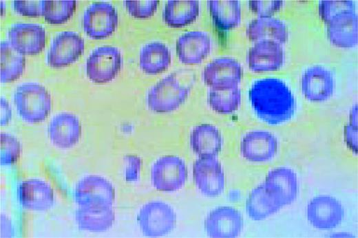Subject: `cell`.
Wrapping results in <instances>:
<instances>
[{
  "instance_id": "30bf717a",
  "label": "cell",
  "mask_w": 358,
  "mask_h": 238,
  "mask_svg": "<svg viewBox=\"0 0 358 238\" xmlns=\"http://www.w3.org/2000/svg\"><path fill=\"white\" fill-rule=\"evenodd\" d=\"M194 183L204 196L215 197L224 190V173L216 157L198 158L193 164Z\"/></svg>"
},
{
  "instance_id": "8fae6325",
  "label": "cell",
  "mask_w": 358,
  "mask_h": 238,
  "mask_svg": "<svg viewBox=\"0 0 358 238\" xmlns=\"http://www.w3.org/2000/svg\"><path fill=\"white\" fill-rule=\"evenodd\" d=\"M118 22L115 8L107 2L92 3L87 8L83 17L85 32L94 39H101L112 35Z\"/></svg>"
},
{
  "instance_id": "ac0fdd59",
  "label": "cell",
  "mask_w": 358,
  "mask_h": 238,
  "mask_svg": "<svg viewBox=\"0 0 358 238\" xmlns=\"http://www.w3.org/2000/svg\"><path fill=\"white\" fill-rule=\"evenodd\" d=\"M263 183L284 207L292 204L297 197L298 179L295 172L288 167L279 166L271 169Z\"/></svg>"
},
{
  "instance_id": "6da1fadb",
  "label": "cell",
  "mask_w": 358,
  "mask_h": 238,
  "mask_svg": "<svg viewBox=\"0 0 358 238\" xmlns=\"http://www.w3.org/2000/svg\"><path fill=\"white\" fill-rule=\"evenodd\" d=\"M249 101L257 117L269 125H280L295 115L296 100L289 86L277 78L256 80L249 91Z\"/></svg>"
},
{
  "instance_id": "ffe728a7",
  "label": "cell",
  "mask_w": 358,
  "mask_h": 238,
  "mask_svg": "<svg viewBox=\"0 0 358 238\" xmlns=\"http://www.w3.org/2000/svg\"><path fill=\"white\" fill-rule=\"evenodd\" d=\"M48 132L53 145L60 149L74 146L81 136V125L78 118L71 113L63 112L50 120Z\"/></svg>"
},
{
  "instance_id": "277c9868",
  "label": "cell",
  "mask_w": 358,
  "mask_h": 238,
  "mask_svg": "<svg viewBox=\"0 0 358 238\" xmlns=\"http://www.w3.org/2000/svg\"><path fill=\"white\" fill-rule=\"evenodd\" d=\"M176 214L173 208L162 201L144 204L138 214V222L147 237H158L171 232L176 224Z\"/></svg>"
},
{
  "instance_id": "7402d4cb",
  "label": "cell",
  "mask_w": 358,
  "mask_h": 238,
  "mask_svg": "<svg viewBox=\"0 0 358 238\" xmlns=\"http://www.w3.org/2000/svg\"><path fill=\"white\" fill-rule=\"evenodd\" d=\"M330 42L340 48L355 47L358 42V19L355 11L342 12L327 23Z\"/></svg>"
},
{
  "instance_id": "484cf974",
  "label": "cell",
  "mask_w": 358,
  "mask_h": 238,
  "mask_svg": "<svg viewBox=\"0 0 358 238\" xmlns=\"http://www.w3.org/2000/svg\"><path fill=\"white\" fill-rule=\"evenodd\" d=\"M169 48L163 43L152 41L144 45L139 53V66L148 74H157L167 70L171 65Z\"/></svg>"
},
{
  "instance_id": "9c48e42d",
  "label": "cell",
  "mask_w": 358,
  "mask_h": 238,
  "mask_svg": "<svg viewBox=\"0 0 358 238\" xmlns=\"http://www.w3.org/2000/svg\"><path fill=\"white\" fill-rule=\"evenodd\" d=\"M74 198L79 206H110L115 200L113 185L98 175H88L76 186Z\"/></svg>"
},
{
  "instance_id": "8992f818",
  "label": "cell",
  "mask_w": 358,
  "mask_h": 238,
  "mask_svg": "<svg viewBox=\"0 0 358 238\" xmlns=\"http://www.w3.org/2000/svg\"><path fill=\"white\" fill-rule=\"evenodd\" d=\"M121 65V53L117 47L100 46L94 49L87 59V76L95 83H108L115 78Z\"/></svg>"
},
{
  "instance_id": "603a6c76",
  "label": "cell",
  "mask_w": 358,
  "mask_h": 238,
  "mask_svg": "<svg viewBox=\"0 0 358 238\" xmlns=\"http://www.w3.org/2000/svg\"><path fill=\"white\" fill-rule=\"evenodd\" d=\"M189 143L193 152L198 158L217 157L222 149L223 139L215 126L201 124L192 129Z\"/></svg>"
},
{
  "instance_id": "7a4b0ae2",
  "label": "cell",
  "mask_w": 358,
  "mask_h": 238,
  "mask_svg": "<svg viewBox=\"0 0 358 238\" xmlns=\"http://www.w3.org/2000/svg\"><path fill=\"white\" fill-rule=\"evenodd\" d=\"M14 102L20 117L29 123L45 120L52 107L48 90L43 85L36 83L19 85L14 94Z\"/></svg>"
},
{
  "instance_id": "4316f807",
  "label": "cell",
  "mask_w": 358,
  "mask_h": 238,
  "mask_svg": "<svg viewBox=\"0 0 358 238\" xmlns=\"http://www.w3.org/2000/svg\"><path fill=\"white\" fill-rule=\"evenodd\" d=\"M80 229L89 232H103L113 225L114 211L110 206H80L76 212Z\"/></svg>"
},
{
  "instance_id": "9a60e30c",
  "label": "cell",
  "mask_w": 358,
  "mask_h": 238,
  "mask_svg": "<svg viewBox=\"0 0 358 238\" xmlns=\"http://www.w3.org/2000/svg\"><path fill=\"white\" fill-rule=\"evenodd\" d=\"M84 41L77 33L64 31L52 41L47 54V63L59 68L74 63L83 53Z\"/></svg>"
},
{
  "instance_id": "e575fe53",
  "label": "cell",
  "mask_w": 358,
  "mask_h": 238,
  "mask_svg": "<svg viewBox=\"0 0 358 238\" xmlns=\"http://www.w3.org/2000/svg\"><path fill=\"white\" fill-rule=\"evenodd\" d=\"M159 1L157 0L125 1L127 12L137 19L151 17L156 11Z\"/></svg>"
},
{
  "instance_id": "d4e9b609",
  "label": "cell",
  "mask_w": 358,
  "mask_h": 238,
  "mask_svg": "<svg viewBox=\"0 0 358 238\" xmlns=\"http://www.w3.org/2000/svg\"><path fill=\"white\" fill-rule=\"evenodd\" d=\"M246 34L251 41L255 42L272 41L283 44L288 38L284 23L272 17L253 19L247 27Z\"/></svg>"
},
{
  "instance_id": "e0dca14e",
  "label": "cell",
  "mask_w": 358,
  "mask_h": 238,
  "mask_svg": "<svg viewBox=\"0 0 358 238\" xmlns=\"http://www.w3.org/2000/svg\"><path fill=\"white\" fill-rule=\"evenodd\" d=\"M211 50L210 36L202 31H189L180 35L176 43L178 60L185 65H198L209 54Z\"/></svg>"
},
{
  "instance_id": "d6a6232c",
  "label": "cell",
  "mask_w": 358,
  "mask_h": 238,
  "mask_svg": "<svg viewBox=\"0 0 358 238\" xmlns=\"http://www.w3.org/2000/svg\"><path fill=\"white\" fill-rule=\"evenodd\" d=\"M21 152L19 141L12 135L7 133L0 134V163L10 165L19 158Z\"/></svg>"
},
{
  "instance_id": "8d00e7d4",
  "label": "cell",
  "mask_w": 358,
  "mask_h": 238,
  "mask_svg": "<svg viewBox=\"0 0 358 238\" xmlns=\"http://www.w3.org/2000/svg\"><path fill=\"white\" fill-rule=\"evenodd\" d=\"M249 6L251 10L257 14L259 17H270L282 8L283 1L256 0L249 1Z\"/></svg>"
},
{
  "instance_id": "44dd1931",
  "label": "cell",
  "mask_w": 358,
  "mask_h": 238,
  "mask_svg": "<svg viewBox=\"0 0 358 238\" xmlns=\"http://www.w3.org/2000/svg\"><path fill=\"white\" fill-rule=\"evenodd\" d=\"M19 201L25 209L34 211H45L54 204V192L45 182L39 179L23 181L17 190Z\"/></svg>"
},
{
  "instance_id": "d590c367",
  "label": "cell",
  "mask_w": 358,
  "mask_h": 238,
  "mask_svg": "<svg viewBox=\"0 0 358 238\" xmlns=\"http://www.w3.org/2000/svg\"><path fill=\"white\" fill-rule=\"evenodd\" d=\"M358 122L357 106L350 109L348 122L344 126V137L346 146L354 153H357L358 148Z\"/></svg>"
},
{
  "instance_id": "1f68e13d",
  "label": "cell",
  "mask_w": 358,
  "mask_h": 238,
  "mask_svg": "<svg viewBox=\"0 0 358 238\" xmlns=\"http://www.w3.org/2000/svg\"><path fill=\"white\" fill-rule=\"evenodd\" d=\"M76 8L74 0H43L42 16L51 24H61L67 21Z\"/></svg>"
},
{
  "instance_id": "f1b7e54d",
  "label": "cell",
  "mask_w": 358,
  "mask_h": 238,
  "mask_svg": "<svg viewBox=\"0 0 358 238\" xmlns=\"http://www.w3.org/2000/svg\"><path fill=\"white\" fill-rule=\"evenodd\" d=\"M208 3L212 20L219 29L231 30L240 23L241 7L238 1L211 0Z\"/></svg>"
},
{
  "instance_id": "5b68a950",
  "label": "cell",
  "mask_w": 358,
  "mask_h": 238,
  "mask_svg": "<svg viewBox=\"0 0 358 238\" xmlns=\"http://www.w3.org/2000/svg\"><path fill=\"white\" fill-rule=\"evenodd\" d=\"M150 174L152 185L157 191L173 192L185 185L188 171L182 158L175 155H165L154 162Z\"/></svg>"
},
{
  "instance_id": "74e56055",
  "label": "cell",
  "mask_w": 358,
  "mask_h": 238,
  "mask_svg": "<svg viewBox=\"0 0 358 238\" xmlns=\"http://www.w3.org/2000/svg\"><path fill=\"white\" fill-rule=\"evenodd\" d=\"M42 5L41 0L13 1V8L17 14L31 17L42 16Z\"/></svg>"
},
{
  "instance_id": "ba28073f",
  "label": "cell",
  "mask_w": 358,
  "mask_h": 238,
  "mask_svg": "<svg viewBox=\"0 0 358 238\" xmlns=\"http://www.w3.org/2000/svg\"><path fill=\"white\" fill-rule=\"evenodd\" d=\"M242 76L240 63L231 57L217 58L204 68L202 77L210 89L225 90L238 87Z\"/></svg>"
},
{
  "instance_id": "cb8c5ba5",
  "label": "cell",
  "mask_w": 358,
  "mask_h": 238,
  "mask_svg": "<svg viewBox=\"0 0 358 238\" xmlns=\"http://www.w3.org/2000/svg\"><path fill=\"white\" fill-rule=\"evenodd\" d=\"M283 207L280 201L266 189L263 182L252 189L245 203L246 214L254 221L264 220Z\"/></svg>"
},
{
  "instance_id": "83f0119b",
  "label": "cell",
  "mask_w": 358,
  "mask_h": 238,
  "mask_svg": "<svg viewBox=\"0 0 358 238\" xmlns=\"http://www.w3.org/2000/svg\"><path fill=\"white\" fill-rule=\"evenodd\" d=\"M200 12L199 3L196 0H169L162 12L165 23L170 28L185 27L194 22Z\"/></svg>"
},
{
  "instance_id": "3957f363",
  "label": "cell",
  "mask_w": 358,
  "mask_h": 238,
  "mask_svg": "<svg viewBox=\"0 0 358 238\" xmlns=\"http://www.w3.org/2000/svg\"><path fill=\"white\" fill-rule=\"evenodd\" d=\"M189 94V89L180 84L174 74H171L149 89L146 102L147 107L154 113H171L185 102Z\"/></svg>"
},
{
  "instance_id": "5bb4252c",
  "label": "cell",
  "mask_w": 358,
  "mask_h": 238,
  "mask_svg": "<svg viewBox=\"0 0 358 238\" xmlns=\"http://www.w3.org/2000/svg\"><path fill=\"white\" fill-rule=\"evenodd\" d=\"M335 87L334 76L330 70L321 65L307 68L301 78V89L310 102H322L329 100Z\"/></svg>"
},
{
  "instance_id": "52a82bcc",
  "label": "cell",
  "mask_w": 358,
  "mask_h": 238,
  "mask_svg": "<svg viewBox=\"0 0 358 238\" xmlns=\"http://www.w3.org/2000/svg\"><path fill=\"white\" fill-rule=\"evenodd\" d=\"M341 203L335 197L320 195L313 197L306 206V217L316 229L329 230L337 228L344 218Z\"/></svg>"
},
{
  "instance_id": "2e32d148",
  "label": "cell",
  "mask_w": 358,
  "mask_h": 238,
  "mask_svg": "<svg viewBox=\"0 0 358 238\" xmlns=\"http://www.w3.org/2000/svg\"><path fill=\"white\" fill-rule=\"evenodd\" d=\"M8 36L13 48L23 55L38 54L45 47V31L39 24L15 23L10 28Z\"/></svg>"
},
{
  "instance_id": "f546056e",
  "label": "cell",
  "mask_w": 358,
  "mask_h": 238,
  "mask_svg": "<svg viewBox=\"0 0 358 238\" xmlns=\"http://www.w3.org/2000/svg\"><path fill=\"white\" fill-rule=\"evenodd\" d=\"M0 80L1 83H11L22 74L25 60L24 56L16 51L9 41L0 44Z\"/></svg>"
},
{
  "instance_id": "7c38bea8",
  "label": "cell",
  "mask_w": 358,
  "mask_h": 238,
  "mask_svg": "<svg viewBox=\"0 0 358 238\" xmlns=\"http://www.w3.org/2000/svg\"><path fill=\"white\" fill-rule=\"evenodd\" d=\"M278 147V140L273 133L257 129L249 131L243 136L240 150L245 160L262 164L270 162L275 158Z\"/></svg>"
},
{
  "instance_id": "836d02e7",
  "label": "cell",
  "mask_w": 358,
  "mask_h": 238,
  "mask_svg": "<svg viewBox=\"0 0 358 238\" xmlns=\"http://www.w3.org/2000/svg\"><path fill=\"white\" fill-rule=\"evenodd\" d=\"M319 14L321 19L327 24L335 16L347 11H355L352 1L323 0L319 3Z\"/></svg>"
},
{
  "instance_id": "ab89813d",
  "label": "cell",
  "mask_w": 358,
  "mask_h": 238,
  "mask_svg": "<svg viewBox=\"0 0 358 238\" xmlns=\"http://www.w3.org/2000/svg\"><path fill=\"white\" fill-rule=\"evenodd\" d=\"M1 237H11L13 235V228L10 220L4 215H1Z\"/></svg>"
},
{
  "instance_id": "4dcf8cb0",
  "label": "cell",
  "mask_w": 358,
  "mask_h": 238,
  "mask_svg": "<svg viewBox=\"0 0 358 238\" xmlns=\"http://www.w3.org/2000/svg\"><path fill=\"white\" fill-rule=\"evenodd\" d=\"M242 94L239 87L225 90L210 89L207 96L209 107L219 114L235 112L241 102Z\"/></svg>"
},
{
  "instance_id": "d6986e66",
  "label": "cell",
  "mask_w": 358,
  "mask_h": 238,
  "mask_svg": "<svg viewBox=\"0 0 358 238\" xmlns=\"http://www.w3.org/2000/svg\"><path fill=\"white\" fill-rule=\"evenodd\" d=\"M248 65L253 72H268L279 69L284 61L282 44L272 41L255 42L248 54Z\"/></svg>"
},
{
  "instance_id": "f35d334b",
  "label": "cell",
  "mask_w": 358,
  "mask_h": 238,
  "mask_svg": "<svg viewBox=\"0 0 358 238\" xmlns=\"http://www.w3.org/2000/svg\"><path fill=\"white\" fill-rule=\"evenodd\" d=\"M0 113L1 126L7 125L10 121L12 111L8 100L3 96L0 98Z\"/></svg>"
},
{
  "instance_id": "4fadbf2b",
  "label": "cell",
  "mask_w": 358,
  "mask_h": 238,
  "mask_svg": "<svg viewBox=\"0 0 358 238\" xmlns=\"http://www.w3.org/2000/svg\"><path fill=\"white\" fill-rule=\"evenodd\" d=\"M204 229L213 238H235L243 228V218L240 212L231 206H218L207 215Z\"/></svg>"
}]
</instances>
